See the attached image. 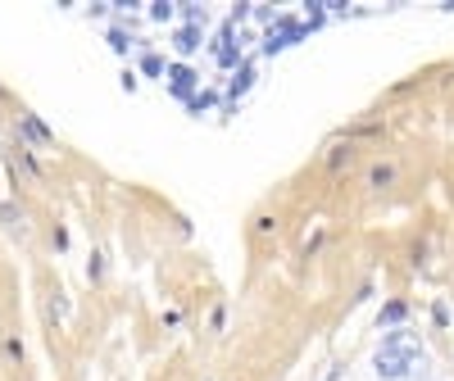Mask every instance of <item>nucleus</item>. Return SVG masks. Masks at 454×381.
Returning a JSON list of instances; mask_svg holds the SVG:
<instances>
[{"mask_svg": "<svg viewBox=\"0 0 454 381\" xmlns=\"http://www.w3.org/2000/svg\"><path fill=\"white\" fill-rule=\"evenodd\" d=\"M404 368H409V354H386V359H377L382 377H404Z\"/></svg>", "mask_w": 454, "mask_h": 381, "instance_id": "f257e3e1", "label": "nucleus"}, {"mask_svg": "<svg viewBox=\"0 0 454 381\" xmlns=\"http://www.w3.org/2000/svg\"><path fill=\"white\" fill-rule=\"evenodd\" d=\"M141 68H146V73H159V68H164L159 54H146V59H141Z\"/></svg>", "mask_w": 454, "mask_h": 381, "instance_id": "423d86ee", "label": "nucleus"}, {"mask_svg": "<svg viewBox=\"0 0 454 381\" xmlns=\"http://www.w3.org/2000/svg\"><path fill=\"white\" fill-rule=\"evenodd\" d=\"M395 182V168H391V163H377V168H373V186H391Z\"/></svg>", "mask_w": 454, "mask_h": 381, "instance_id": "39448f33", "label": "nucleus"}, {"mask_svg": "<svg viewBox=\"0 0 454 381\" xmlns=\"http://www.w3.org/2000/svg\"><path fill=\"white\" fill-rule=\"evenodd\" d=\"M19 123H23V132H28V136H32L37 145H50V141H55V136H50V127H41V123H37L32 114H23Z\"/></svg>", "mask_w": 454, "mask_h": 381, "instance_id": "f03ea898", "label": "nucleus"}, {"mask_svg": "<svg viewBox=\"0 0 454 381\" xmlns=\"http://www.w3.org/2000/svg\"><path fill=\"white\" fill-rule=\"evenodd\" d=\"M195 45H200V32H195V28H182V32H177V50H182V54H191Z\"/></svg>", "mask_w": 454, "mask_h": 381, "instance_id": "20e7f679", "label": "nucleus"}, {"mask_svg": "<svg viewBox=\"0 0 454 381\" xmlns=\"http://www.w3.org/2000/svg\"><path fill=\"white\" fill-rule=\"evenodd\" d=\"M168 77H173V91H177V96H186V91L195 87V73H191V68H186V64H177V68H173V73H168Z\"/></svg>", "mask_w": 454, "mask_h": 381, "instance_id": "7ed1b4c3", "label": "nucleus"}]
</instances>
